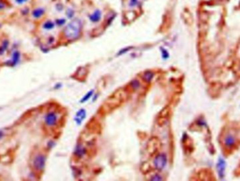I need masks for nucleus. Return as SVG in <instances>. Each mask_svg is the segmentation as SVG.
Returning a JSON list of instances; mask_svg holds the SVG:
<instances>
[{
	"instance_id": "ddd939ff",
	"label": "nucleus",
	"mask_w": 240,
	"mask_h": 181,
	"mask_svg": "<svg viewBox=\"0 0 240 181\" xmlns=\"http://www.w3.org/2000/svg\"><path fill=\"white\" fill-rule=\"evenodd\" d=\"M44 13V10L42 8H37V9H35L33 12V16H34L35 18H39L41 16H43Z\"/></svg>"
},
{
	"instance_id": "5701e85b",
	"label": "nucleus",
	"mask_w": 240,
	"mask_h": 181,
	"mask_svg": "<svg viewBox=\"0 0 240 181\" xmlns=\"http://www.w3.org/2000/svg\"><path fill=\"white\" fill-rule=\"evenodd\" d=\"M74 15L73 11H72L71 9H68V11H67V16H68V18H72Z\"/></svg>"
},
{
	"instance_id": "6e6552de",
	"label": "nucleus",
	"mask_w": 240,
	"mask_h": 181,
	"mask_svg": "<svg viewBox=\"0 0 240 181\" xmlns=\"http://www.w3.org/2000/svg\"><path fill=\"white\" fill-rule=\"evenodd\" d=\"M158 147H159L158 140L156 138L151 139L150 141L149 142V143H148V150L149 151H150V152H151V153L154 152L156 150H157Z\"/></svg>"
},
{
	"instance_id": "412c9836",
	"label": "nucleus",
	"mask_w": 240,
	"mask_h": 181,
	"mask_svg": "<svg viewBox=\"0 0 240 181\" xmlns=\"http://www.w3.org/2000/svg\"><path fill=\"white\" fill-rule=\"evenodd\" d=\"M65 20L64 19H58L56 21V23L58 25V26H63L65 23Z\"/></svg>"
},
{
	"instance_id": "1a4fd4ad",
	"label": "nucleus",
	"mask_w": 240,
	"mask_h": 181,
	"mask_svg": "<svg viewBox=\"0 0 240 181\" xmlns=\"http://www.w3.org/2000/svg\"><path fill=\"white\" fill-rule=\"evenodd\" d=\"M85 153H86V150H85L84 147L82 146V145H80V144L77 145L75 150V155L77 157H78L79 158H81V157L85 155Z\"/></svg>"
},
{
	"instance_id": "a878e982",
	"label": "nucleus",
	"mask_w": 240,
	"mask_h": 181,
	"mask_svg": "<svg viewBox=\"0 0 240 181\" xmlns=\"http://www.w3.org/2000/svg\"><path fill=\"white\" fill-rule=\"evenodd\" d=\"M4 4H3V3L0 2V9H2V8H4Z\"/></svg>"
},
{
	"instance_id": "9d476101",
	"label": "nucleus",
	"mask_w": 240,
	"mask_h": 181,
	"mask_svg": "<svg viewBox=\"0 0 240 181\" xmlns=\"http://www.w3.org/2000/svg\"><path fill=\"white\" fill-rule=\"evenodd\" d=\"M89 19L91 21L93 22V23H97V22L100 21V20L101 19V11L100 10H95L94 12L89 16Z\"/></svg>"
},
{
	"instance_id": "aec40b11",
	"label": "nucleus",
	"mask_w": 240,
	"mask_h": 181,
	"mask_svg": "<svg viewBox=\"0 0 240 181\" xmlns=\"http://www.w3.org/2000/svg\"><path fill=\"white\" fill-rule=\"evenodd\" d=\"M150 180H154V181H158V180H162V178L159 175H154L153 177L151 178Z\"/></svg>"
},
{
	"instance_id": "393cba45",
	"label": "nucleus",
	"mask_w": 240,
	"mask_h": 181,
	"mask_svg": "<svg viewBox=\"0 0 240 181\" xmlns=\"http://www.w3.org/2000/svg\"><path fill=\"white\" fill-rule=\"evenodd\" d=\"M3 136H4V133H2V131H0V140H1V139L3 138Z\"/></svg>"
},
{
	"instance_id": "4468645a",
	"label": "nucleus",
	"mask_w": 240,
	"mask_h": 181,
	"mask_svg": "<svg viewBox=\"0 0 240 181\" xmlns=\"http://www.w3.org/2000/svg\"><path fill=\"white\" fill-rule=\"evenodd\" d=\"M8 46H9V41L8 40H4L3 42L1 43V46H0V55H2L6 51Z\"/></svg>"
},
{
	"instance_id": "2eb2a0df",
	"label": "nucleus",
	"mask_w": 240,
	"mask_h": 181,
	"mask_svg": "<svg viewBox=\"0 0 240 181\" xmlns=\"http://www.w3.org/2000/svg\"><path fill=\"white\" fill-rule=\"evenodd\" d=\"M93 90H91V91H89L88 93H87L83 97V98L80 100V103H85V102H86L87 100H89V98L92 96V95H93Z\"/></svg>"
},
{
	"instance_id": "20e7f679",
	"label": "nucleus",
	"mask_w": 240,
	"mask_h": 181,
	"mask_svg": "<svg viewBox=\"0 0 240 181\" xmlns=\"http://www.w3.org/2000/svg\"><path fill=\"white\" fill-rule=\"evenodd\" d=\"M226 163L225 160H223L222 157H219L218 160L217 165H216V169H217V172L219 173V176L220 178L222 179L225 175V171Z\"/></svg>"
},
{
	"instance_id": "4be33fe9",
	"label": "nucleus",
	"mask_w": 240,
	"mask_h": 181,
	"mask_svg": "<svg viewBox=\"0 0 240 181\" xmlns=\"http://www.w3.org/2000/svg\"><path fill=\"white\" fill-rule=\"evenodd\" d=\"M138 4V0H130V6H135Z\"/></svg>"
},
{
	"instance_id": "7ed1b4c3",
	"label": "nucleus",
	"mask_w": 240,
	"mask_h": 181,
	"mask_svg": "<svg viewBox=\"0 0 240 181\" xmlns=\"http://www.w3.org/2000/svg\"><path fill=\"white\" fill-rule=\"evenodd\" d=\"M46 158L42 155H39L35 157L33 161V166L35 169L37 171H42L45 167Z\"/></svg>"
},
{
	"instance_id": "f8f14e48",
	"label": "nucleus",
	"mask_w": 240,
	"mask_h": 181,
	"mask_svg": "<svg viewBox=\"0 0 240 181\" xmlns=\"http://www.w3.org/2000/svg\"><path fill=\"white\" fill-rule=\"evenodd\" d=\"M153 77H154V73L150 71L145 72V73H144L143 75H142V78H143V79L145 80L146 82H147V83H150V82L152 80Z\"/></svg>"
},
{
	"instance_id": "9b49d317",
	"label": "nucleus",
	"mask_w": 240,
	"mask_h": 181,
	"mask_svg": "<svg viewBox=\"0 0 240 181\" xmlns=\"http://www.w3.org/2000/svg\"><path fill=\"white\" fill-rule=\"evenodd\" d=\"M20 58H21V54H20L19 52H18V51L13 52V53L12 55V60H11V61H10L11 62L10 65H11V66H14V65H16L18 62H19Z\"/></svg>"
},
{
	"instance_id": "39448f33",
	"label": "nucleus",
	"mask_w": 240,
	"mask_h": 181,
	"mask_svg": "<svg viewBox=\"0 0 240 181\" xmlns=\"http://www.w3.org/2000/svg\"><path fill=\"white\" fill-rule=\"evenodd\" d=\"M45 123L48 126H53L56 124L57 120H58V117L56 113L51 112H48L47 115L45 116Z\"/></svg>"
},
{
	"instance_id": "f257e3e1",
	"label": "nucleus",
	"mask_w": 240,
	"mask_h": 181,
	"mask_svg": "<svg viewBox=\"0 0 240 181\" xmlns=\"http://www.w3.org/2000/svg\"><path fill=\"white\" fill-rule=\"evenodd\" d=\"M82 30V22L80 19L72 21L66 26L64 30L65 37L69 40H75L80 36Z\"/></svg>"
},
{
	"instance_id": "423d86ee",
	"label": "nucleus",
	"mask_w": 240,
	"mask_h": 181,
	"mask_svg": "<svg viewBox=\"0 0 240 181\" xmlns=\"http://www.w3.org/2000/svg\"><path fill=\"white\" fill-rule=\"evenodd\" d=\"M235 138L231 134L226 135L224 138V140H223V143H224L225 146L226 148L228 149H230L234 147V145H235Z\"/></svg>"
},
{
	"instance_id": "0eeeda50",
	"label": "nucleus",
	"mask_w": 240,
	"mask_h": 181,
	"mask_svg": "<svg viewBox=\"0 0 240 181\" xmlns=\"http://www.w3.org/2000/svg\"><path fill=\"white\" fill-rule=\"evenodd\" d=\"M86 117V112L84 109H80L79 111H77L76 115H75L74 120L78 125L82 124V122L84 120V119Z\"/></svg>"
},
{
	"instance_id": "dca6fc26",
	"label": "nucleus",
	"mask_w": 240,
	"mask_h": 181,
	"mask_svg": "<svg viewBox=\"0 0 240 181\" xmlns=\"http://www.w3.org/2000/svg\"><path fill=\"white\" fill-rule=\"evenodd\" d=\"M43 28L46 30H51L54 28V23L51 21H47L44 24Z\"/></svg>"
},
{
	"instance_id": "f03ea898",
	"label": "nucleus",
	"mask_w": 240,
	"mask_h": 181,
	"mask_svg": "<svg viewBox=\"0 0 240 181\" xmlns=\"http://www.w3.org/2000/svg\"><path fill=\"white\" fill-rule=\"evenodd\" d=\"M167 163V157L164 154H159L154 160V165L157 170L162 171L164 169Z\"/></svg>"
},
{
	"instance_id": "6ab92c4d",
	"label": "nucleus",
	"mask_w": 240,
	"mask_h": 181,
	"mask_svg": "<svg viewBox=\"0 0 240 181\" xmlns=\"http://www.w3.org/2000/svg\"><path fill=\"white\" fill-rule=\"evenodd\" d=\"M130 48H131V47H127V48H123V49H122V50H121V51H119V53H117V55H118V56H120V55L124 54V53H127V51H129V50L130 49Z\"/></svg>"
},
{
	"instance_id": "f3484780",
	"label": "nucleus",
	"mask_w": 240,
	"mask_h": 181,
	"mask_svg": "<svg viewBox=\"0 0 240 181\" xmlns=\"http://www.w3.org/2000/svg\"><path fill=\"white\" fill-rule=\"evenodd\" d=\"M131 87L133 88V89L136 90V89H138L139 87H140V84L138 80L134 79L131 82Z\"/></svg>"
},
{
	"instance_id": "a211bd4d",
	"label": "nucleus",
	"mask_w": 240,
	"mask_h": 181,
	"mask_svg": "<svg viewBox=\"0 0 240 181\" xmlns=\"http://www.w3.org/2000/svg\"><path fill=\"white\" fill-rule=\"evenodd\" d=\"M160 49H161V52H162V58H163V59H167V58H169V52L167 51V50L165 49V48H164L163 47H161Z\"/></svg>"
},
{
	"instance_id": "b1692460",
	"label": "nucleus",
	"mask_w": 240,
	"mask_h": 181,
	"mask_svg": "<svg viewBox=\"0 0 240 181\" xmlns=\"http://www.w3.org/2000/svg\"><path fill=\"white\" fill-rule=\"evenodd\" d=\"M15 1H16V2L18 4H24V3L27 2L28 0H15Z\"/></svg>"
}]
</instances>
